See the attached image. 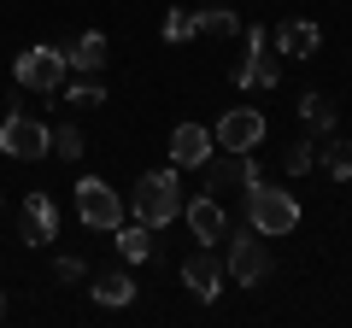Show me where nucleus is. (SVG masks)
<instances>
[{"instance_id":"21","label":"nucleus","mask_w":352,"mask_h":328,"mask_svg":"<svg viewBox=\"0 0 352 328\" xmlns=\"http://www.w3.org/2000/svg\"><path fill=\"white\" fill-rule=\"evenodd\" d=\"M311 164H317V135L294 141V147L282 152V170H288V176H305V170H311Z\"/></svg>"},{"instance_id":"12","label":"nucleus","mask_w":352,"mask_h":328,"mask_svg":"<svg viewBox=\"0 0 352 328\" xmlns=\"http://www.w3.org/2000/svg\"><path fill=\"white\" fill-rule=\"evenodd\" d=\"M212 152H217V141H212L206 124H176L170 129V164H176V170H206Z\"/></svg>"},{"instance_id":"10","label":"nucleus","mask_w":352,"mask_h":328,"mask_svg":"<svg viewBox=\"0 0 352 328\" xmlns=\"http://www.w3.org/2000/svg\"><path fill=\"white\" fill-rule=\"evenodd\" d=\"M212 141H217L223 152H252V147L264 141V112H252V106H229V112L217 117Z\"/></svg>"},{"instance_id":"3","label":"nucleus","mask_w":352,"mask_h":328,"mask_svg":"<svg viewBox=\"0 0 352 328\" xmlns=\"http://www.w3.org/2000/svg\"><path fill=\"white\" fill-rule=\"evenodd\" d=\"M65 71H71V59H65V47H53V41L24 47V53H18V65H12L18 89H30V94H59L65 89Z\"/></svg>"},{"instance_id":"18","label":"nucleus","mask_w":352,"mask_h":328,"mask_svg":"<svg viewBox=\"0 0 352 328\" xmlns=\"http://www.w3.org/2000/svg\"><path fill=\"white\" fill-rule=\"evenodd\" d=\"M112 240H118V253H124L129 264H147V258H153V246H159L147 223H118V229H112Z\"/></svg>"},{"instance_id":"8","label":"nucleus","mask_w":352,"mask_h":328,"mask_svg":"<svg viewBox=\"0 0 352 328\" xmlns=\"http://www.w3.org/2000/svg\"><path fill=\"white\" fill-rule=\"evenodd\" d=\"M18 240L24 246H47V240H59V205H53L47 188H30L24 205H18Z\"/></svg>"},{"instance_id":"4","label":"nucleus","mask_w":352,"mask_h":328,"mask_svg":"<svg viewBox=\"0 0 352 328\" xmlns=\"http://www.w3.org/2000/svg\"><path fill=\"white\" fill-rule=\"evenodd\" d=\"M47 147H53V129L41 124V117H30V112H0V152H6V159L36 164V159H47Z\"/></svg>"},{"instance_id":"1","label":"nucleus","mask_w":352,"mask_h":328,"mask_svg":"<svg viewBox=\"0 0 352 328\" xmlns=\"http://www.w3.org/2000/svg\"><path fill=\"white\" fill-rule=\"evenodd\" d=\"M247 229H252V235H264V240L294 235V229H300V200H294V188L252 182V188H247Z\"/></svg>"},{"instance_id":"2","label":"nucleus","mask_w":352,"mask_h":328,"mask_svg":"<svg viewBox=\"0 0 352 328\" xmlns=\"http://www.w3.org/2000/svg\"><path fill=\"white\" fill-rule=\"evenodd\" d=\"M129 217L147 223L153 235H159L164 223H176V217H182V182H176V170H147V176L135 182V194H129Z\"/></svg>"},{"instance_id":"7","label":"nucleus","mask_w":352,"mask_h":328,"mask_svg":"<svg viewBox=\"0 0 352 328\" xmlns=\"http://www.w3.org/2000/svg\"><path fill=\"white\" fill-rule=\"evenodd\" d=\"M229 281H241V288H258V281H270V270H276V258H270V246H264V235H252V229H241L235 240H229V258H223Z\"/></svg>"},{"instance_id":"13","label":"nucleus","mask_w":352,"mask_h":328,"mask_svg":"<svg viewBox=\"0 0 352 328\" xmlns=\"http://www.w3.org/2000/svg\"><path fill=\"white\" fill-rule=\"evenodd\" d=\"M270 47H276V59L305 65V59H317V47H323V30H317L311 18H282L276 36H270Z\"/></svg>"},{"instance_id":"20","label":"nucleus","mask_w":352,"mask_h":328,"mask_svg":"<svg viewBox=\"0 0 352 328\" xmlns=\"http://www.w3.org/2000/svg\"><path fill=\"white\" fill-rule=\"evenodd\" d=\"M194 36H217V41H229V36H241V18L229 12V6H200V12H194Z\"/></svg>"},{"instance_id":"22","label":"nucleus","mask_w":352,"mask_h":328,"mask_svg":"<svg viewBox=\"0 0 352 328\" xmlns=\"http://www.w3.org/2000/svg\"><path fill=\"white\" fill-rule=\"evenodd\" d=\"M47 152H59L65 164H76V159L88 152V147H82V129H76V124H59V129H53V147H47Z\"/></svg>"},{"instance_id":"19","label":"nucleus","mask_w":352,"mask_h":328,"mask_svg":"<svg viewBox=\"0 0 352 328\" xmlns=\"http://www.w3.org/2000/svg\"><path fill=\"white\" fill-rule=\"evenodd\" d=\"M317 164H323L335 182H352V141H340V135H323L317 141Z\"/></svg>"},{"instance_id":"14","label":"nucleus","mask_w":352,"mask_h":328,"mask_svg":"<svg viewBox=\"0 0 352 328\" xmlns=\"http://www.w3.org/2000/svg\"><path fill=\"white\" fill-rule=\"evenodd\" d=\"M182 217H188V235L200 240V246H217V240L229 235V217H223V200H217V194H194V200H182Z\"/></svg>"},{"instance_id":"23","label":"nucleus","mask_w":352,"mask_h":328,"mask_svg":"<svg viewBox=\"0 0 352 328\" xmlns=\"http://www.w3.org/2000/svg\"><path fill=\"white\" fill-rule=\"evenodd\" d=\"M65 100L82 106V112H94V106H106V89L94 82V76H82V82H71V89H65Z\"/></svg>"},{"instance_id":"5","label":"nucleus","mask_w":352,"mask_h":328,"mask_svg":"<svg viewBox=\"0 0 352 328\" xmlns=\"http://www.w3.org/2000/svg\"><path fill=\"white\" fill-rule=\"evenodd\" d=\"M235 89H276L282 82V59H276V47H270V36H264L258 24H247V53L235 59Z\"/></svg>"},{"instance_id":"11","label":"nucleus","mask_w":352,"mask_h":328,"mask_svg":"<svg viewBox=\"0 0 352 328\" xmlns=\"http://www.w3.org/2000/svg\"><path fill=\"white\" fill-rule=\"evenodd\" d=\"M252 182H264V164L252 159V152H229V159L206 164V194H223V188H252Z\"/></svg>"},{"instance_id":"17","label":"nucleus","mask_w":352,"mask_h":328,"mask_svg":"<svg viewBox=\"0 0 352 328\" xmlns=\"http://www.w3.org/2000/svg\"><path fill=\"white\" fill-rule=\"evenodd\" d=\"M300 117H305V129H311L317 141L340 129V112H335V100H329V94H300Z\"/></svg>"},{"instance_id":"9","label":"nucleus","mask_w":352,"mask_h":328,"mask_svg":"<svg viewBox=\"0 0 352 328\" xmlns=\"http://www.w3.org/2000/svg\"><path fill=\"white\" fill-rule=\"evenodd\" d=\"M223 281H229V270H223V258H217L212 246H194V253L182 258V288H188L200 305H217Z\"/></svg>"},{"instance_id":"6","label":"nucleus","mask_w":352,"mask_h":328,"mask_svg":"<svg viewBox=\"0 0 352 328\" xmlns=\"http://www.w3.org/2000/svg\"><path fill=\"white\" fill-rule=\"evenodd\" d=\"M76 217H82L94 235H112V229L124 223V200H118V188L106 176H82L76 182Z\"/></svg>"},{"instance_id":"15","label":"nucleus","mask_w":352,"mask_h":328,"mask_svg":"<svg viewBox=\"0 0 352 328\" xmlns=\"http://www.w3.org/2000/svg\"><path fill=\"white\" fill-rule=\"evenodd\" d=\"M106 53H112V47H106V36H100V30H82V36H76L71 47H65V59H71V71L100 76V71H106Z\"/></svg>"},{"instance_id":"16","label":"nucleus","mask_w":352,"mask_h":328,"mask_svg":"<svg viewBox=\"0 0 352 328\" xmlns=\"http://www.w3.org/2000/svg\"><path fill=\"white\" fill-rule=\"evenodd\" d=\"M88 293H94V305H118L124 311V305H135V276L129 270H100Z\"/></svg>"},{"instance_id":"25","label":"nucleus","mask_w":352,"mask_h":328,"mask_svg":"<svg viewBox=\"0 0 352 328\" xmlns=\"http://www.w3.org/2000/svg\"><path fill=\"white\" fill-rule=\"evenodd\" d=\"M53 276H59V281H82V276H88V264H82L76 253H59V264H53Z\"/></svg>"},{"instance_id":"24","label":"nucleus","mask_w":352,"mask_h":328,"mask_svg":"<svg viewBox=\"0 0 352 328\" xmlns=\"http://www.w3.org/2000/svg\"><path fill=\"white\" fill-rule=\"evenodd\" d=\"M194 36V12L188 6H170V12H164V41H188Z\"/></svg>"}]
</instances>
